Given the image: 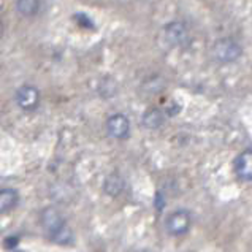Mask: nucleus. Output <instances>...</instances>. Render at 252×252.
<instances>
[{"label":"nucleus","instance_id":"obj_1","mask_svg":"<svg viewBox=\"0 0 252 252\" xmlns=\"http://www.w3.org/2000/svg\"><path fill=\"white\" fill-rule=\"evenodd\" d=\"M40 224L48 238L56 244L68 246V244L75 241V235L71 232L70 225L67 224V220L53 206H48L40 213Z\"/></svg>","mask_w":252,"mask_h":252},{"label":"nucleus","instance_id":"obj_2","mask_svg":"<svg viewBox=\"0 0 252 252\" xmlns=\"http://www.w3.org/2000/svg\"><path fill=\"white\" fill-rule=\"evenodd\" d=\"M213 57L220 63H232L241 57V46L232 38H220L211 48Z\"/></svg>","mask_w":252,"mask_h":252},{"label":"nucleus","instance_id":"obj_3","mask_svg":"<svg viewBox=\"0 0 252 252\" xmlns=\"http://www.w3.org/2000/svg\"><path fill=\"white\" fill-rule=\"evenodd\" d=\"M163 37L171 48H184L190 41L189 29L181 21H171V23L165 26Z\"/></svg>","mask_w":252,"mask_h":252},{"label":"nucleus","instance_id":"obj_4","mask_svg":"<svg viewBox=\"0 0 252 252\" xmlns=\"http://www.w3.org/2000/svg\"><path fill=\"white\" fill-rule=\"evenodd\" d=\"M190 214L186 210H176L167 216L165 219V228L171 236H183L190 228Z\"/></svg>","mask_w":252,"mask_h":252},{"label":"nucleus","instance_id":"obj_5","mask_svg":"<svg viewBox=\"0 0 252 252\" xmlns=\"http://www.w3.org/2000/svg\"><path fill=\"white\" fill-rule=\"evenodd\" d=\"M106 132L114 140H126L130 133V121L126 114H113L106 119Z\"/></svg>","mask_w":252,"mask_h":252},{"label":"nucleus","instance_id":"obj_6","mask_svg":"<svg viewBox=\"0 0 252 252\" xmlns=\"http://www.w3.org/2000/svg\"><path fill=\"white\" fill-rule=\"evenodd\" d=\"M16 103L23 111H33L40 103V92L35 86L24 84L16 91Z\"/></svg>","mask_w":252,"mask_h":252},{"label":"nucleus","instance_id":"obj_7","mask_svg":"<svg viewBox=\"0 0 252 252\" xmlns=\"http://www.w3.org/2000/svg\"><path fill=\"white\" fill-rule=\"evenodd\" d=\"M235 173L243 181H252V149L244 151L236 157Z\"/></svg>","mask_w":252,"mask_h":252},{"label":"nucleus","instance_id":"obj_8","mask_svg":"<svg viewBox=\"0 0 252 252\" xmlns=\"http://www.w3.org/2000/svg\"><path fill=\"white\" fill-rule=\"evenodd\" d=\"M19 203V192L13 187H3L0 190V213L5 214L11 211L13 208H16Z\"/></svg>","mask_w":252,"mask_h":252},{"label":"nucleus","instance_id":"obj_9","mask_svg":"<svg viewBox=\"0 0 252 252\" xmlns=\"http://www.w3.org/2000/svg\"><path fill=\"white\" fill-rule=\"evenodd\" d=\"M163 113L160 110H157V108H151L148 110L145 114H143V126L149 130H156V128H159L162 124H163Z\"/></svg>","mask_w":252,"mask_h":252},{"label":"nucleus","instance_id":"obj_10","mask_svg":"<svg viewBox=\"0 0 252 252\" xmlns=\"http://www.w3.org/2000/svg\"><path fill=\"white\" fill-rule=\"evenodd\" d=\"M124 189V181H122V178L118 175V173H113L110 175L106 179H105V184H103V190L108 193V195H119Z\"/></svg>","mask_w":252,"mask_h":252},{"label":"nucleus","instance_id":"obj_11","mask_svg":"<svg viewBox=\"0 0 252 252\" xmlns=\"http://www.w3.org/2000/svg\"><path fill=\"white\" fill-rule=\"evenodd\" d=\"M40 0H16V10L23 16H35L40 11Z\"/></svg>","mask_w":252,"mask_h":252},{"label":"nucleus","instance_id":"obj_12","mask_svg":"<svg viewBox=\"0 0 252 252\" xmlns=\"http://www.w3.org/2000/svg\"><path fill=\"white\" fill-rule=\"evenodd\" d=\"M75 19L80 23V26H83V27H92L94 24L91 23V19L86 16V14H83V13H78V14H75Z\"/></svg>","mask_w":252,"mask_h":252},{"label":"nucleus","instance_id":"obj_13","mask_svg":"<svg viewBox=\"0 0 252 252\" xmlns=\"http://www.w3.org/2000/svg\"><path fill=\"white\" fill-rule=\"evenodd\" d=\"M3 243H5L6 249H14V248H18L19 238H18V236H6V238L3 240Z\"/></svg>","mask_w":252,"mask_h":252}]
</instances>
